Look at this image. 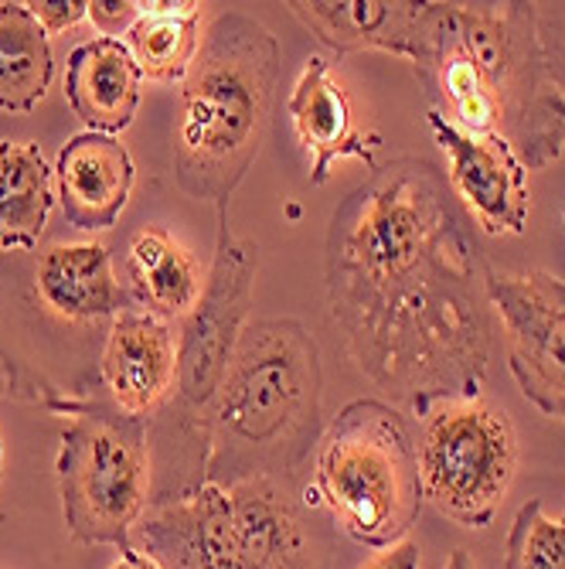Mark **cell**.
I'll use <instances>...</instances> for the list:
<instances>
[{
	"instance_id": "3",
	"label": "cell",
	"mask_w": 565,
	"mask_h": 569,
	"mask_svg": "<svg viewBox=\"0 0 565 569\" xmlns=\"http://www.w3.org/2000/svg\"><path fill=\"white\" fill-rule=\"evenodd\" d=\"M317 433V341L293 318L245 325L212 412L204 485L235 488L252 478L293 475Z\"/></svg>"
},
{
	"instance_id": "20",
	"label": "cell",
	"mask_w": 565,
	"mask_h": 569,
	"mask_svg": "<svg viewBox=\"0 0 565 569\" xmlns=\"http://www.w3.org/2000/svg\"><path fill=\"white\" fill-rule=\"evenodd\" d=\"M127 48L143 79L184 82L201 48V4L198 0L140 4V18L127 31Z\"/></svg>"
},
{
	"instance_id": "23",
	"label": "cell",
	"mask_w": 565,
	"mask_h": 569,
	"mask_svg": "<svg viewBox=\"0 0 565 569\" xmlns=\"http://www.w3.org/2000/svg\"><path fill=\"white\" fill-rule=\"evenodd\" d=\"M28 11L44 28V34H59L89 18V0H28Z\"/></svg>"
},
{
	"instance_id": "15",
	"label": "cell",
	"mask_w": 565,
	"mask_h": 569,
	"mask_svg": "<svg viewBox=\"0 0 565 569\" xmlns=\"http://www.w3.org/2000/svg\"><path fill=\"white\" fill-rule=\"evenodd\" d=\"M286 113L296 127L300 143L311 150V181L324 184L331 178V168L344 158H354L375 164V150H379V133H362L354 123V110L347 89L337 82L331 66L324 59H306L290 99H286Z\"/></svg>"
},
{
	"instance_id": "16",
	"label": "cell",
	"mask_w": 565,
	"mask_h": 569,
	"mask_svg": "<svg viewBox=\"0 0 565 569\" xmlns=\"http://www.w3.org/2000/svg\"><path fill=\"white\" fill-rule=\"evenodd\" d=\"M143 76L120 38H92L72 48L65 66V99L92 133H123L140 110Z\"/></svg>"
},
{
	"instance_id": "22",
	"label": "cell",
	"mask_w": 565,
	"mask_h": 569,
	"mask_svg": "<svg viewBox=\"0 0 565 569\" xmlns=\"http://www.w3.org/2000/svg\"><path fill=\"white\" fill-rule=\"evenodd\" d=\"M504 569H565V522L548 519L542 498L525 501L511 522Z\"/></svg>"
},
{
	"instance_id": "6",
	"label": "cell",
	"mask_w": 565,
	"mask_h": 569,
	"mask_svg": "<svg viewBox=\"0 0 565 569\" xmlns=\"http://www.w3.org/2000/svg\"><path fill=\"white\" fill-rule=\"evenodd\" d=\"M130 546L158 569H314V542L273 478L147 505Z\"/></svg>"
},
{
	"instance_id": "17",
	"label": "cell",
	"mask_w": 565,
	"mask_h": 569,
	"mask_svg": "<svg viewBox=\"0 0 565 569\" xmlns=\"http://www.w3.org/2000/svg\"><path fill=\"white\" fill-rule=\"evenodd\" d=\"M34 287L51 315L72 325L117 318L120 310H127V297L113 277L110 252L99 242L51 246L48 252H41L34 267Z\"/></svg>"
},
{
	"instance_id": "11",
	"label": "cell",
	"mask_w": 565,
	"mask_h": 569,
	"mask_svg": "<svg viewBox=\"0 0 565 569\" xmlns=\"http://www.w3.org/2000/svg\"><path fill=\"white\" fill-rule=\"evenodd\" d=\"M436 143L446 153V178L453 194L487 236H522L532 216L528 168L504 137L460 130L440 107L426 113Z\"/></svg>"
},
{
	"instance_id": "25",
	"label": "cell",
	"mask_w": 565,
	"mask_h": 569,
	"mask_svg": "<svg viewBox=\"0 0 565 569\" xmlns=\"http://www.w3.org/2000/svg\"><path fill=\"white\" fill-rule=\"evenodd\" d=\"M423 566V552H420V542L413 539H402L389 549H382L365 569H420Z\"/></svg>"
},
{
	"instance_id": "10",
	"label": "cell",
	"mask_w": 565,
	"mask_h": 569,
	"mask_svg": "<svg viewBox=\"0 0 565 569\" xmlns=\"http://www.w3.org/2000/svg\"><path fill=\"white\" fill-rule=\"evenodd\" d=\"M487 307L501 318L507 369L545 417L565 420V283L545 270L484 273Z\"/></svg>"
},
{
	"instance_id": "2",
	"label": "cell",
	"mask_w": 565,
	"mask_h": 569,
	"mask_svg": "<svg viewBox=\"0 0 565 569\" xmlns=\"http://www.w3.org/2000/svg\"><path fill=\"white\" fill-rule=\"evenodd\" d=\"M423 86L467 133L504 137L528 171L565 150V92L538 38L532 4H440Z\"/></svg>"
},
{
	"instance_id": "12",
	"label": "cell",
	"mask_w": 565,
	"mask_h": 569,
	"mask_svg": "<svg viewBox=\"0 0 565 569\" xmlns=\"http://www.w3.org/2000/svg\"><path fill=\"white\" fill-rule=\"evenodd\" d=\"M290 11L334 51H392L420 66L436 28V0H293Z\"/></svg>"
},
{
	"instance_id": "21",
	"label": "cell",
	"mask_w": 565,
	"mask_h": 569,
	"mask_svg": "<svg viewBox=\"0 0 565 569\" xmlns=\"http://www.w3.org/2000/svg\"><path fill=\"white\" fill-rule=\"evenodd\" d=\"M56 56L44 28L34 21L28 4L4 0L0 4V110L31 113L44 99Z\"/></svg>"
},
{
	"instance_id": "13",
	"label": "cell",
	"mask_w": 565,
	"mask_h": 569,
	"mask_svg": "<svg viewBox=\"0 0 565 569\" xmlns=\"http://www.w3.org/2000/svg\"><path fill=\"white\" fill-rule=\"evenodd\" d=\"M102 386L130 417L150 420L178 379V335L171 325L147 310H120L102 348Z\"/></svg>"
},
{
	"instance_id": "26",
	"label": "cell",
	"mask_w": 565,
	"mask_h": 569,
	"mask_svg": "<svg viewBox=\"0 0 565 569\" xmlns=\"http://www.w3.org/2000/svg\"><path fill=\"white\" fill-rule=\"evenodd\" d=\"M110 569H158V566H153L147 556H140L137 549H130V552H123L120 562H113Z\"/></svg>"
},
{
	"instance_id": "14",
	"label": "cell",
	"mask_w": 565,
	"mask_h": 569,
	"mask_svg": "<svg viewBox=\"0 0 565 569\" xmlns=\"http://www.w3.org/2000/svg\"><path fill=\"white\" fill-rule=\"evenodd\" d=\"M133 181L137 168L120 137L85 130L59 150L56 194L75 229H113L133 194Z\"/></svg>"
},
{
	"instance_id": "8",
	"label": "cell",
	"mask_w": 565,
	"mask_h": 569,
	"mask_svg": "<svg viewBox=\"0 0 565 569\" xmlns=\"http://www.w3.org/2000/svg\"><path fill=\"white\" fill-rule=\"evenodd\" d=\"M44 406L69 412L56 460L62 515L72 542L117 546L130 552V536L150 505V420L130 417L113 399H62L48 389Z\"/></svg>"
},
{
	"instance_id": "9",
	"label": "cell",
	"mask_w": 565,
	"mask_h": 569,
	"mask_svg": "<svg viewBox=\"0 0 565 569\" xmlns=\"http://www.w3.org/2000/svg\"><path fill=\"white\" fill-rule=\"evenodd\" d=\"M423 498L464 529H487L515 481L518 440L507 412L481 399L436 406L420 443Z\"/></svg>"
},
{
	"instance_id": "4",
	"label": "cell",
	"mask_w": 565,
	"mask_h": 569,
	"mask_svg": "<svg viewBox=\"0 0 565 569\" xmlns=\"http://www.w3.org/2000/svg\"><path fill=\"white\" fill-rule=\"evenodd\" d=\"M276 72L280 48L266 24L245 11H225L212 21L181 89L174 178L184 194L225 209L260 153Z\"/></svg>"
},
{
	"instance_id": "28",
	"label": "cell",
	"mask_w": 565,
	"mask_h": 569,
	"mask_svg": "<svg viewBox=\"0 0 565 569\" xmlns=\"http://www.w3.org/2000/svg\"><path fill=\"white\" fill-rule=\"evenodd\" d=\"M0 481H4V437H0Z\"/></svg>"
},
{
	"instance_id": "24",
	"label": "cell",
	"mask_w": 565,
	"mask_h": 569,
	"mask_svg": "<svg viewBox=\"0 0 565 569\" xmlns=\"http://www.w3.org/2000/svg\"><path fill=\"white\" fill-rule=\"evenodd\" d=\"M89 18L95 21L102 38H117L120 31H130L137 24L140 4H133V0H120V4H102V0H92Z\"/></svg>"
},
{
	"instance_id": "18",
	"label": "cell",
	"mask_w": 565,
	"mask_h": 569,
	"mask_svg": "<svg viewBox=\"0 0 565 569\" xmlns=\"http://www.w3.org/2000/svg\"><path fill=\"white\" fill-rule=\"evenodd\" d=\"M56 168L31 140H0V249L31 252L56 204Z\"/></svg>"
},
{
	"instance_id": "5",
	"label": "cell",
	"mask_w": 565,
	"mask_h": 569,
	"mask_svg": "<svg viewBox=\"0 0 565 569\" xmlns=\"http://www.w3.org/2000/svg\"><path fill=\"white\" fill-rule=\"evenodd\" d=\"M255 270L260 249L249 239H235L225 209H219L215 263L178 335L174 392L150 423V505L178 501L204 488L212 412L249 321Z\"/></svg>"
},
{
	"instance_id": "1",
	"label": "cell",
	"mask_w": 565,
	"mask_h": 569,
	"mask_svg": "<svg viewBox=\"0 0 565 569\" xmlns=\"http://www.w3.org/2000/svg\"><path fill=\"white\" fill-rule=\"evenodd\" d=\"M327 303L347 351L395 406L481 399L491 325L477 249L430 161L395 158L327 229Z\"/></svg>"
},
{
	"instance_id": "7",
	"label": "cell",
	"mask_w": 565,
	"mask_h": 569,
	"mask_svg": "<svg viewBox=\"0 0 565 569\" xmlns=\"http://www.w3.org/2000/svg\"><path fill=\"white\" fill-rule=\"evenodd\" d=\"M317 495L354 542L389 549L408 539L426 498L420 453L395 406L354 399L327 423L317 443Z\"/></svg>"
},
{
	"instance_id": "19",
	"label": "cell",
	"mask_w": 565,
	"mask_h": 569,
	"mask_svg": "<svg viewBox=\"0 0 565 569\" xmlns=\"http://www.w3.org/2000/svg\"><path fill=\"white\" fill-rule=\"evenodd\" d=\"M127 277L133 297L147 307V315L158 318H188L204 290L191 252L168 229L158 226L133 236L127 252Z\"/></svg>"
},
{
	"instance_id": "27",
	"label": "cell",
	"mask_w": 565,
	"mask_h": 569,
	"mask_svg": "<svg viewBox=\"0 0 565 569\" xmlns=\"http://www.w3.org/2000/svg\"><path fill=\"white\" fill-rule=\"evenodd\" d=\"M443 569H477V566H474V556L467 549H453Z\"/></svg>"
}]
</instances>
